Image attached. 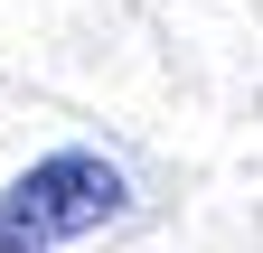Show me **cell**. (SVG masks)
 <instances>
[{"label":"cell","instance_id":"cell-1","mask_svg":"<svg viewBox=\"0 0 263 253\" xmlns=\"http://www.w3.org/2000/svg\"><path fill=\"white\" fill-rule=\"evenodd\" d=\"M122 206H132V187L104 150H57V160H38L28 178L0 187V253H66L76 235L113 225Z\"/></svg>","mask_w":263,"mask_h":253}]
</instances>
